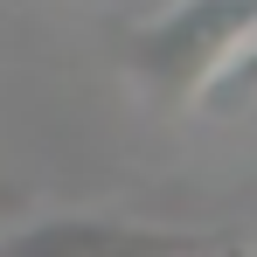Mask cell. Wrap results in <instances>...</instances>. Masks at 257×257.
Wrapping results in <instances>:
<instances>
[{"label": "cell", "mask_w": 257, "mask_h": 257, "mask_svg": "<svg viewBox=\"0 0 257 257\" xmlns=\"http://www.w3.org/2000/svg\"><path fill=\"white\" fill-rule=\"evenodd\" d=\"M250 28H257V0H174L125 42V70L160 97H195V84Z\"/></svg>", "instance_id": "6da1fadb"}, {"label": "cell", "mask_w": 257, "mask_h": 257, "mask_svg": "<svg viewBox=\"0 0 257 257\" xmlns=\"http://www.w3.org/2000/svg\"><path fill=\"white\" fill-rule=\"evenodd\" d=\"M7 250L35 257V250H195V236H160V229H139V222H84V215H56L21 229Z\"/></svg>", "instance_id": "7a4b0ae2"}, {"label": "cell", "mask_w": 257, "mask_h": 257, "mask_svg": "<svg viewBox=\"0 0 257 257\" xmlns=\"http://www.w3.org/2000/svg\"><path fill=\"white\" fill-rule=\"evenodd\" d=\"M188 104H195V111H209V118H229V111H250V104H257V28L229 49L222 63H215L202 84H195Z\"/></svg>", "instance_id": "3957f363"}]
</instances>
